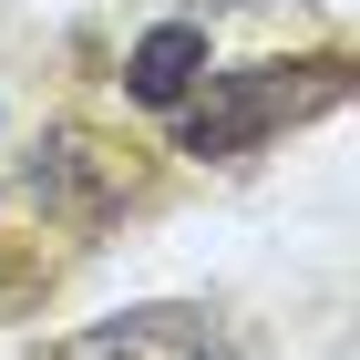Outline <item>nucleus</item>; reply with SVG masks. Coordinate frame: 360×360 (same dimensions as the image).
<instances>
[{"mask_svg": "<svg viewBox=\"0 0 360 360\" xmlns=\"http://www.w3.org/2000/svg\"><path fill=\"white\" fill-rule=\"evenodd\" d=\"M350 93V62L319 52V62H248V72H217V93H195L175 144L186 155H248L268 144L278 124H309V113H330Z\"/></svg>", "mask_w": 360, "mask_h": 360, "instance_id": "nucleus-1", "label": "nucleus"}, {"mask_svg": "<svg viewBox=\"0 0 360 360\" xmlns=\"http://www.w3.org/2000/svg\"><path fill=\"white\" fill-rule=\"evenodd\" d=\"M21 195L41 206V226L62 237H103L124 206H144V144L103 134V124H52L21 155Z\"/></svg>", "mask_w": 360, "mask_h": 360, "instance_id": "nucleus-2", "label": "nucleus"}, {"mask_svg": "<svg viewBox=\"0 0 360 360\" xmlns=\"http://www.w3.org/2000/svg\"><path fill=\"white\" fill-rule=\"evenodd\" d=\"M195 72H206V31H195V21H155L134 52H124V93H134V103H155V113L186 103Z\"/></svg>", "mask_w": 360, "mask_h": 360, "instance_id": "nucleus-3", "label": "nucleus"}, {"mask_svg": "<svg viewBox=\"0 0 360 360\" xmlns=\"http://www.w3.org/2000/svg\"><path fill=\"white\" fill-rule=\"evenodd\" d=\"M195 330H206L195 309H134L124 330H103V340H83V350H52V360H165V350H186Z\"/></svg>", "mask_w": 360, "mask_h": 360, "instance_id": "nucleus-4", "label": "nucleus"}]
</instances>
